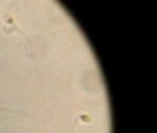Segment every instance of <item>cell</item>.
I'll return each mask as SVG.
<instances>
[{
  "mask_svg": "<svg viewBox=\"0 0 157 133\" xmlns=\"http://www.w3.org/2000/svg\"><path fill=\"white\" fill-rule=\"evenodd\" d=\"M3 31H5L6 34L18 32V34H21V36H23V37L27 40V44H31L29 39H27V37L24 36V32H23V31H19V27L15 24V18H13L11 15H5V18H3Z\"/></svg>",
  "mask_w": 157,
  "mask_h": 133,
  "instance_id": "obj_1",
  "label": "cell"
},
{
  "mask_svg": "<svg viewBox=\"0 0 157 133\" xmlns=\"http://www.w3.org/2000/svg\"><path fill=\"white\" fill-rule=\"evenodd\" d=\"M80 120H82L83 124H91V117L87 116V114H82V116H80Z\"/></svg>",
  "mask_w": 157,
  "mask_h": 133,
  "instance_id": "obj_2",
  "label": "cell"
},
{
  "mask_svg": "<svg viewBox=\"0 0 157 133\" xmlns=\"http://www.w3.org/2000/svg\"><path fill=\"white\" fill-rule=\"evenodd\" d=\"M0 111H5V109H0Z\"/></svg>",
  "mask_w": 157,
  "mask_h": 133,
  "instance_id": "obj_3",
  "label": "cell"
}]
</instances>
